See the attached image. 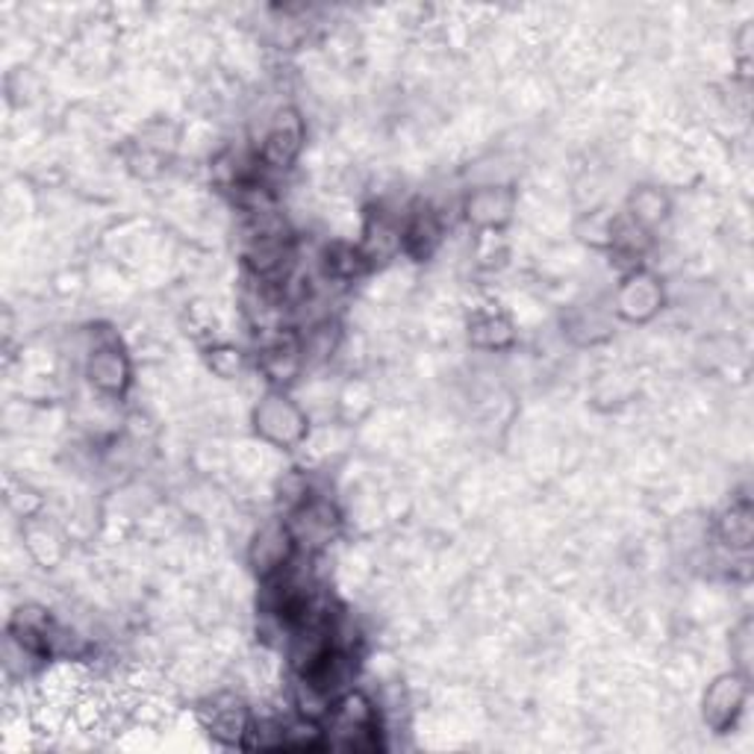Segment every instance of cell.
Segmentation results:
<instances>
[{
	"label": "cell",
	"instance_id": "cell-3",
	"mask_svg": "<svg viewBox=\"0 0 754 754\" xmlns=\"http://www.w3.org/2000/svg\"><path fill=\"white\" fill-rule=\"evenodd\" d=\"M204 725L210 728L212 737L225 740V743L242 740L245 731H248V716H245L242 702L234 696L216 698L204 713Z\"/></svg>",
	"mask_w": 754,
	"mask_h": 754
},
{
	"label": "cell",
	"instance_id": "cell-1",
	"mask_svg": "<svg viewBox=\"0 0 754 754\" xmlns=\"http://www.w3.org/2000/svg\"><path fill=\"white\" fill-rule=\"evenodd\" d=\"M743 698H746V687L743 681L728 675V678H720L711 687L707 698H704V720L711 722L713 728H728V722H734L737 711L743 707Z\"/></svg>",
	"mask_w": 754,
	"mask_h": 754
},
{
	"label": "cell",
	"instance_id": "cell-4",
	"mask_svg": "<svg viewBox=\"0 0 754 754\" xmlns=\"http://www.w3.org/2000/svg\"><path fill=\"white\" fill-rule=\"evenodd\" d=\"M125 377H127V366L118 354H112V351L95 354V360H92L95 384L103 386V389H121V386H125Z\"/></svg>",
	"mask_w": 754,
	"mask_h": 754
},
{
	"label": "cell",
	"instance_id": "cell-2",
	"mask_svg": "<svg viewBox=\"0 0 754 754\" xmlns=\"http://www.w3.org/2000/svg\"><path fill=\"white\" fill-rule=\"evenodd\" d=\"M301 151V121L295 118V112H286L275 121L271 133L266 136L262 145V157L275 168H284L295 160V153Z\"/></svg>",
	"mask_w": 754,
	"mask_h": 754
}]
</instances>
